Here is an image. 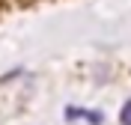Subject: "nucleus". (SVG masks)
<instances>
[{"label": "nucleus", "mask_w": 131, "mask_h": 125, "mask_svg": "<svg viewBox=\"0 0 131 125\" xmlns=\"http://www.w3.org/2000/svg\"><path fill=\"white\" fill-rule=\"evenodd\" d=\"M66 116H69V119L86 116V119H90L92 125H98V122H101V113H86V110H81V107H69V110H66Z\"/></svg>", "instance_id": "1"}, {"label": "nucleus", "mask_w": 131, "mask_h": 125, "mask_svg": "<svg viewBox=\"0 0 131 125\" xmlns=\"http://www.w3.org/2000/svg\"><path fill=\"white\" fill-rule=\"evenodd\" d=\"M119 122L122 125H131V98L122 104V110H119Z\"/></svg>", "instance_id": "2"}]
</instances>
